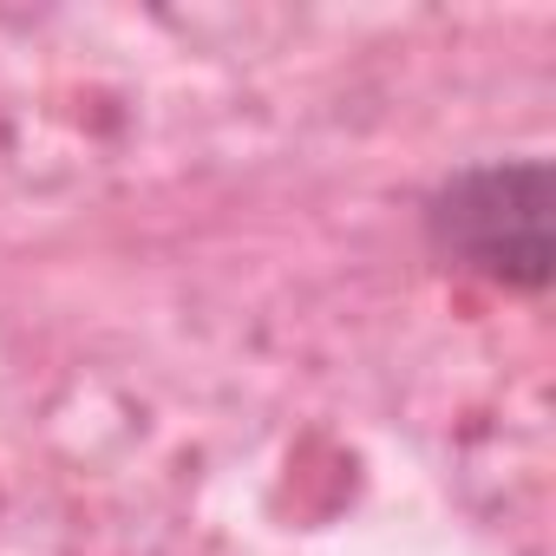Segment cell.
<instances>
[{"label":"cell","mask_w":556,"mask_h":556,"mask_svg":"<svg viewBox=\"0 0 556 556\" xmlns=\"http://www.w3.org/2000/svg\"><path fill=\"white\" fill-rule=\"evenodd\" d=\"M549 164L543 157H504V164H471L452 170L432 203H426V242L484 282L504 289H549L556 275V236H549Z\"/></svg>","instance_id":"cell-1"}]
</instances>
